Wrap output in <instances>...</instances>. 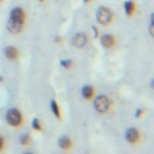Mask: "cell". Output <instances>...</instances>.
<instances>
[{
	"instance_id": "cell-1",
	"label": "cell",
	"mask_w": 154,
	"mask_h": 154,
	"mask_svg": "<svg viewBox=\"0 0 154 154\" xmlns=\"http://www.w3.org/2000/svg\"><path fill=\"white\" fill-rule=\"evenodd\" d=\"M96 18H97V22L102 25H107L112 22V12L109 8H106V7H100L97 13H96Z\"/></svg>"
},
{
	"instance_id": "cell-2",
	"label": "cell",
	"mask_w": 154,
	"mask_h": 154,
	"mask_svg": "<svg viewBox=\"0 0 154 154\" xmlns=\"http://www.w3.org/2000/svg\"><path fill=\"white\" fill-rule=\"evenodd\" d=\"M6 122L11 126H18L22 123V114L18 109H10L6 113Z\"/></svg>"
},
{
	"instance_id": "cell-3",
	"label": "cell",
	"mask_w": 154,
	"mask_h": 154,
	"mask_svg": "<svg viewBox=\"0 0 154 154\" xmlns=\"http://www.w3.org/2000/svg\"><path fill=\"white\" fill-rule=\"evenodd\" d=\"M94 106H95V109L100 113H103L106 112L108 108H109V100L107 96L105 95H100L95 99L94 101Z\"/></svg>"
},
{
	"instance_id": "cell-4",
	"label": "cell",
	"mask_w": 154,
	"mask_h": 154,
	"mask_svg": "<svg viewBox=\"0 0 154 154\" xmlns=\"http://www.w3.org/2000/svg\"><path fill=\"white\" fill-rule=\"evenodd\" d=\"M87 41H88V37H87V35L84 32H77L72 37V45L75 47H78V48L85 46Z\"/></svg>"
},
{
	"instance_id": "cell-5",
	"label": "cell",
	"mask_w": 154,
	"mask_h": 154,
	"mask_svg": "<svg viewBox=\"0 0 154 154\" xmlns=\"http://www.w3.org/2000/svg\"><path fill=\"white\" fill-rule=\"evenodd\" d=\"M7 28H8V31L12 32V34H18L22 31V28H23V22H18V20H13L10 18L8 23H7Z\"/></svg>"
},
{
	"instance_id": "cell-6",
	"label": "cell",
	"mask_w": 154,
	"mask_h": 154,
	"mask_svg": "<svg viewBox=\"0 0 154 154\" xmlns=\"http://www.w3.org/2000/svg\"><path fill=\"white\" fill-rule=\"evenodd\" d=\"M24 12H23V10L20 8V7H14L13 10H12V12H11V19H13V20H18V22H23L24 23Z\"/></svg>"
},
{
	"instance_id": "cell-7",
	"label": "cell",
	"mask_w": 154,
	"mask_h": 154,
	"mask_svg": "<svg viewBox=\"0 0 154 154\" xmlns=\"http://www.w3.org/2000/svg\"><path fill=\"white\" fill-rule=\"evenodd\" d=\"M125 137H126V140L130 142V143H136L137 141H138V138H140V134H138V131L136 130V129H129L128 131H126V135H125Z\"/></svg>"
},
{
	"instance_id": "cell-8",
	"label": "cell",
	"mask_w": 154,
	"mask_h": 154,
	"mask_svg": "<svg viewBox=\"0 0 154 154\" xmlns=\"http://www.w3.org/2000/svg\"><path fill=\"white\" fill-rule=\"evenodd\" d=\"M101 43H102V46L105 47V48H111V47H113L114 46V43H116V40H114V36H112V35H103L102 37H101Z\"/></svg>"
},
{
	"instance_id": "cell-9",
	"label": "cell",
	"mask_w": 154,
	"mask_h": 154,
	"mask_svg": "<svg viewBox=\"0 0 154 154\" xmlns=\"http://www.w3.org/2000/svg\"><path fill=\"white\" fill-rule=\"evenodd\" d=\"M5 55H6V58L7 59H10V60H14V59H17V57H18V51H17V48L16 47H7L6 49H5Z\"/></svg>"
},
{
	"instance_id": "cell-10",
	"label": "cell",
	"mask_w": 154,
	"mask_h": 154,
	"mask_svg": "<svg viewBox=\"0 0 154 154\" xmlns=\"http://www.w3.org/2000/svg\"><path fill=\"white\" fill-rule=\"evenodd\" d=\"M59 147L63 148L64 150H67L71 147V140L69 137H66V136L60 137V140H59Z\"/></svg>"
},
{
	"instance_id": "cell-11",
	"label": "cell",
	"mask_w": 154,
	"mask_h": 154,
	"mask_svg": "<svg viewBox=\"0 0 154 154\" xmlns=\"http://www.w3.org/2000/svg\"><path fill=\"white\" fill-rule=\"evenodd\" d=\"M93 94H94V89H93V87H90V85H85V87H83V89H82V95H83V97L84 99H91L93 97Z\"/></svg>"
},
{
	"instance_id": "cell-12",
	"label": "cell",
	"mask_w": 154,
	"mask_h": 154,
	"mask_svg": "<svg viewBox=\"0 0 154 154\" xmlns=\"http://www.w3.org/2000/svg\"><path fill=\"white\" fill-rule=\"evenodd\" d=\"M124 8H125V12L128 13V14H132L134 12H135V8H136V6H135V4H134V1L132 0H129V1H126L125 4H124Z\"/></svg>"
},
{
	"instance_id": "cell-13",
	"label": "cell",
	"mask_w": 154,
	"mask_h": 154,
	"mask_svg": "<svg viewBox=\"0 0 154 154\" xmlns=\"http://www.w3.org/2000/svg\"><path fill=\"white\" fill-rule=\"evenodd\" d=\"M51 108H52L54 116H55L57 118H60V109H59V106H58V103L55 102V100H52V101H51Z\"/></svg>"
},
{
	"instance_id": "cell-14",
	"label": "cell",
	"mask_w": 154,
	"mask_h": 154,
	"mask_svg": "<svg viewBox=\"0 0 154 154\" xmlns=\"http://www.w3.org/2000/svg\"><path fill=\"white\" fill-rule=\"evenodd\" d=\"M29 141H30V138H29V135H28V134H24V135L20 137V143H22L23 146H26V144L29 143Z\"/></svg>"
},
{
	"instance_id": "cell-15",
	"label": "cell",
	"mask_w": 154,
	"mask_h": 154,
	"mask_svg": "<svg viewBox=\"0 0 154 154\" xmlns=\"http://www.w3.org/2000/svg\"><path fill=\"white\" fill-rule=\"evenodd\" d=\"M32 126H34V129L37 130V131L41 130V124H40V120H38L37 118H35V119L32 120Z\"/></svg>"
},
{
	"instance_id": "cell-16",
	"label": "cell",
	"mask_w": 154,
	"mask_h": 154,
	"mask_svg": "<svg viewBox=\"0 0 154 154\" xmlns=\"http://www.w3.org/2000/svg\"><path fill=\"white\" fill-rule=\"evenodd\" d=\"M71 64H72L71 60H63V61H61V65H63L64 67H66V69H69V67L71 66Z\"/></svg>"
},
{
	"instance_id": "cell-17",
	"label": "cell",
	"mask_w": 154,
	"mask_h": 154,
	"mask_svg": "<svg viewBox=\"0 0 154 154\" xmlns=\"http://www.w3.org/2000/svg\"><path fill=\"white\" fill-rule=\"evenodd\" d=\"M142 113H143V111H142V109H137V112L135 113V117H137V118H140Z\"/></svg>"
},
{
	"instance_id": "cell-18",
	"label": "cell",
	"mask_w": 154,
	"mask_h": 154,
	"mask_svg": "<svg viewBox=\"0 0 154 154\" xmlns=\"http://www.w3.org/2000/svg\"><path fill=\"white\" fill-rule=\"evenodd\" d=\"M2 147H4V138L0 136V150L2 149Z\"/></svg>"
},
{
	"instance_id": "cell-19",
	"label": "cell",
	"mask_w": 154,
	"mask_h": 154,
	"mask_svg": "<svg viewBox=\"0 0 154 154\" xmlns=\"http://www.w3.org/2000/svg\"><path fill=\"white\" fill-rule=\"evenodd\" d=\"M84 1H85V2H88V1H89V0H84Z\"/></svg>"
},
{
	"instance_id": "cell-20",
	"label": "cell",
	"mask_w": 154,
	"mask_h": 154,
	"mask_svg": "<svg viewBox=\"0 0 154 154\" xmlns=\"http://www.w3.org/2000/svg\"><path fill=\"white\" fill-rule=\"evenodd\" d=\"M40 1H43V0H40Z\"/></svg>"
},
{
	"instance_id": "cell-21",
	"label": "cell",
	"mask_w": 154,
	"mask_h": 154,
	"mask_svg": "<svg viewBox=\"0 0 154 154\" xmlns=\"http://www.w3.org/2000/svg\"><path fill=\"white\" fill-rule=\"evenodd\" d=\"M0 1H1V0H0Z\"/></svg>"
}]
</instances>
